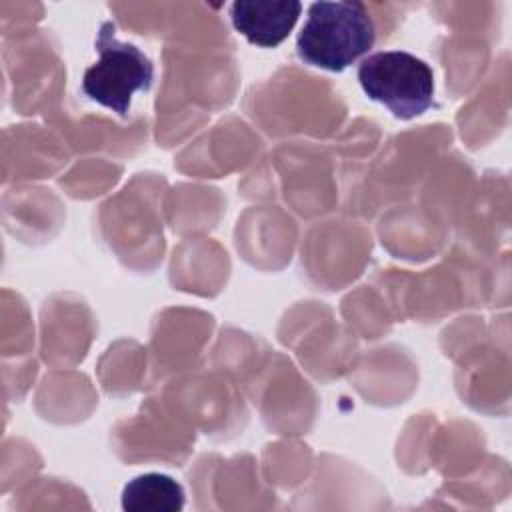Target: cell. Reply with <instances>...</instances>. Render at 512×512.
I'll use <instances>...</instances> for the list:
<instances>
[{"mask_svg":"<svg viewBox=\"0 0 512 512\" xmlns=\"http://www.w3.org/2000/svg\"><path fill=\"white\" fill-rule=\"evenodd\" d=\"M364 94L384 104L396 118L410 120L434 104L432 68L404 50H384L364 58L358 66Z\"/></svg>","mask_w":512,"mask_h":512,"instance_id":"obj_3","label":"cell"},{"mask_svg":"<svg viewBox=\"0 0 512 512\" xmlns=\"http://www.w3.org/2000/svg\"><path fill=\"white\" fill-rule=\"evenodd\" d=\"M300 12L298 0H238L230 8V20L250 44L274 48L292 32Z\"/></svg>","mask_w":512,"mask_h":512,"instance_id":"obj_4","label":"cell"},{"mask_svg":"<svg viewBox=\"0 0 512 512\" xmlns=\"http://www.w3.org/2000/svg\"><path fill=\"white\" fill-rule=\"evenodd\" d=\"M112 22H102L96 36L98 60L86 68L82 92L104 108L128 116L132 96L148 92L154 80L152 60L130 42L116 38Z\"/></svg>","mask_w":512,"mask_h":512,"instance_id":"obj_2","label":"cell"},{"mask_svg":"<svg viewBox=\"0 0 512 512\" xmlns=\"http://www.w3.org/2000/svg\"><path fill=\"white\" fill-rule=\"evenodd\" d=\"M374 22L362 2H312L296 38V54L308 64L342 72L374 44Z\"/></svg>","mask_w":512,"mask_h":512,"instance_id":"obj_1","label":"cell"},{"mask_svg":"<svg viewBox=\"0 0 512 512\" xmlns=\"http://www.w3.org/2000/svg\"><path fill=\"white\" fill-rule=\"evenodd\" d=\"M184 506V488L166 474L148 472L132 478L122 490L126 512H176Z\"/></svg>","mask_w":512,"mask_h":512,"instance_id":"obj_5","label":"cell"}]
</instances>
